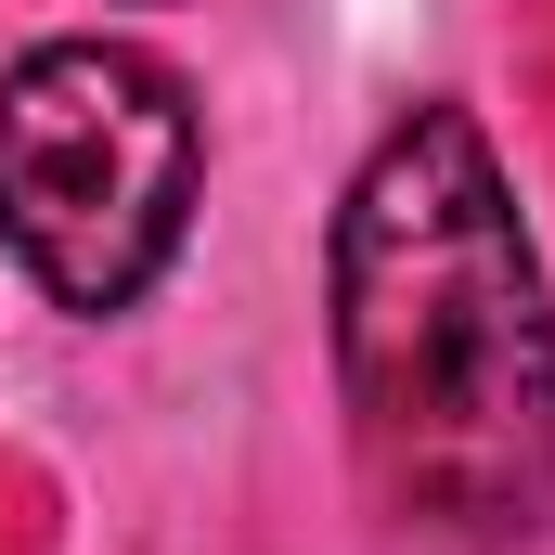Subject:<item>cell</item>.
<instances>
[{
	"label": "cell",
	"mask_w": 555,
	"mask_h": 555,
	"mask_svg": "<svg viewBox=\"0 0 555 555\" xmlns=\"http://www.w3.org/2000/svg\"><path fill=\"white\" fill-rule=\"evenodd\" d=\"M323 336L362 504L401 555H530L555 530V297L465 104H414L349 168Z\"/></svg>",
	"instance_id": "6da1fadb"
},
{
	"label": "cell",
	"mask_w": 555,
	"mask_h": 555,
	"mask_svg": "<svg viewBox=\"0 0 555 555\" xmlns=\"http://www.w3.org/2000/svg\"><path fill=\"white\" fill-rule=\"evenodd\" d=\"M207 194L194 78L142 39H39L0 65V259L78 323L142 310Z\"/></svg>",
	"instance_id": "7a4b0ae2"
}]
</instances>
